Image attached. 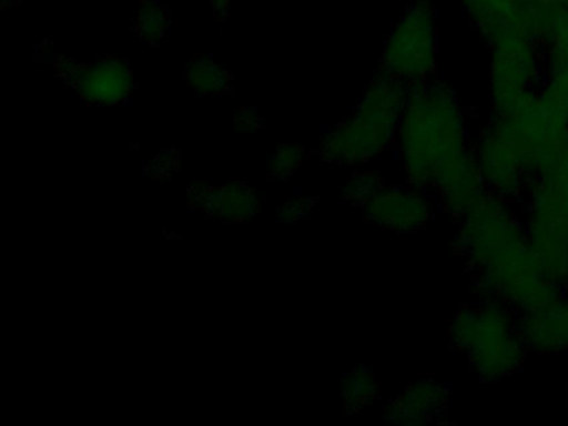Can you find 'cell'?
Instances as JSON below:
<instances>
[{
    "instance_id": "obj_1",
    "label": "cell",
    "mask_w": 568,
    "mask_h": 426,
    "mask_svg": "<svg viewBox=\"0 0 568 426\" xmlns=\"http://www.w3.org/2000/svg\"><path fill=\"white\" fill-rule=\"evenodd\" d=\"M454 245L474 273L480 298L498 300L521 313L564 293L541 275L524 220L510 202L488 190L457 220Z\"/></svg>"
},
{
    "instance_id": "obj_2",
    "label": "cell",
    "mask_w": 568,
    "mask_h": 426,
    "mask_svg": "<svg viewBox=\"0 0 568 426\" xmlns=\"http://www.w3.org/2000/svg\"><path fill=\"white\" fill-rule=\"evenodd\" d=\"M467 133L460 100L447 83L430 80L408 87L395 140L405 183L432 189L438 172L470 149Z\"/></svg>"
},
{
    "instance_id": "obj_3",
    "label": "cell",
    "mask_w": 568,
    "mask_h": 426,
    "mask_svg": "<svg viewBox=\"0 0 568 426\" xmlns=\"http://www.w3.org/2000/svg\"><path fill=\"white\" fill-rule=\"evenodd\" d=\"M407 95V85L378 73L368 83L354 113L325 133L318 156L335 165H365L387 152L397 140Z\"/></svg>"
},
{
    "instance_id": "obj_4",
    "label": "cell",
    "mask_w": 568,
    "mask_h": 426,
    "mask_svg": "<svg viewBox=\"0 0 568 426\" xmlns=\"http://www.w3.org/2000/svg\"><path fill=\"white\" fill-rule=\"evenodd\" d=\"M448 332L484 382L515 375L527 358L528 346L518 332L517 313L498 300L480 298L477 305H462Z\"/></svg>"
},
{
    "instance_id": "obj_5",
    "label": "cell",
    "mask_w": 568,
    "mask_h": 426,
    "mask_svg": "<svg viewBox=\"0 0 568 426\" xmlns=\"http://www.w3.org/2000/svg\"><path fill=\"white\" fill-rule=\"evenodd\" d=\"M438 69L435 0H415L385 42L381 73L407 87L430 82Z\"/></svg>"
},
{
    "instance_id": "obj_6",
    "label": "cell",
    "mask_w": 568,
    "mask_h": 426,
    "mask_svg": "<svg viewBox=\"0 0 568 426\" xmlns=\"http://www.w3.org/2000/svg\"><path fill=\"white\" fill-rule=\"evenodd\" d=\"M488 47L491 110L507 109L538 90L545 70L540 42L528 36H514L495 40Z\"/></svg>"
},
{
    "instance_id": "obj_7",
    "label": "cell",
    "mask_w": 568,
    "mask_h": 426,
    "mask_svg": "<svg viewBox=\"0 0 568 426\" xmlns=\"http://www.w3.org/2000/svg\"><path fill=\"white\" fill-rule=\"evenodd\" d=\"M368 222L397 233H418L435 216L427 192L417 186H382L364 206Z\"/></svg>"
},
{
    "instance_id": "obj_8",
    "label": "cell",
    "mask_w": 568,
    "mask_h": 426,
    "mask_svg": "<svg viewBox=\"0 0 568 426\" xmlns=\"http://www.w3.org/2000/svg\"><path fill=\"white\" fill-rule=\"evenodd\" d=\"M64 80L89 105H118L134 92V73L119 59L99 60L88 65L64 63Z\"/></svg>"
},
{
    "instance_id": "obj_9",
    "label": "cell",
    "mask_w": 568,
    "mask_h": 426,
    "mask_svg": "<svg viewBox=\"0 0 568 426\" xmlns=\"http://www.w3.org/2000/svg\"><path fill=\"white\" fill-rule=\"evenodd\" d=\"M524 225L541 275L568 293V219L525 212Z\"/></svg>"
},
{
    "instance_id": "obj_10",
    "label": "cell",
    "mask_w": 568,
    "mask_h": 426,
    "mask_svg": "<svg viewBox=\"0 0 568 426\" xmlns=\"http://www.w3.org/2000/svg\"><path fill=\"white\" fill-rule=\"evenodd\" d=\"M488 192L514 203L524 199L530 176L507 143L485 125L474 146Z\"/></svg>"
},
{
    "instance_id": "obj_11",
    "label": "cell",
    "mask_w": 568,
    "mask_h": 426,
    "mask_svg": "<svg viewBox=\"0 0 568 426\" xmlns=\"http://www.w3.org/2000/svg\"><path fill=\"white\" fill-rule=\"evenodd\" d=\"M432 189L437 192L438 203L444 212L457 222L474 205L475 200L487 192L474 146L444 166L435 176Z\"/></svg>"
},
{
    "instance_id": "obj_12",
    "label": "cell",
    "mask_w": 568,
    "mask_h": 426,
    "mask_svg": "<svg viewBox=\"0 0 568 426\" xmlns=\"http://www.w3.org/2000/svg\"><path fill=\"white\" fill-rule=\"evenodd\" d=\"M541 50L545 70L538 99L550 112L568 119V10L555 20Z\"/></svg>"
},
{
    "instance_id": "obj_13",
    "label": "cell",
    "mask_w": 568,
    "mask_h": 426,
    "mask_svg": "<svg viewBox=\"0 0 568 426\" xmlns=\"http://www.w3.org/2000/svg\"><path fill=\"white\" fill-rule=\"evenodd\" d=\"M517 325L528 349L568 353V293L517 313Z\"/></svg>"
},
{
    "instance_id": "obj_14",
    "label": "cell",
    "mask_w": 568,
    "mask_h": 426,
    "mask_svg": "<svg viewBox=\"0 0 568 426\" xmlns=\"http://www.w3.org/2000/svg\"><path fill=\"white\" fill-rule=\"evenodd\" d=\"M448 403L450 392L447 385L424 376L405 386L404 392L388 403L384 416L398 425H424L440 419L448 409Z\"/></svg>"
},
{
    "instance_id": "obj_15",
    "label": "cell",
    "mask_w": 568,
    "mask_h": 426,
    "mask_svg": "<svg viewBox=\"0 0 568 426\" xmlns=\"http://www.w3.org/2000/svg\"><path fill=\"white\" fill-rule=\"evenodd\" d=\"M458 3L488 43L514 36L534 39L525 0H458Z\"/></svg>"
},
{
    "instance_id": "obj_16",
    "label": "cell",
    "mask_w": 568,
    "mask_h": 426,
    "mask_svg": "<svg viewBox=\"0 0 568 426\" xmlns=\"http://www.w3.org/2000/svg\"><path fill=\"white\" fill-rule=\"evenodd\" d=\"M189 205L202 210L205 215L225 220V222H254L258 213L257 193L245 183L211 186L191 185L187 190Z\"/></svg>"
},
{
    "instance_id": "obj_17",
    "label": "cell",
    "mask_w": 568,
    "mask_h": 426,
    "mask_svg": "<svg viewBox=\"0 0 568 426\" xmlns=\"http://www.w3.org/2000/svg\"><path fill=\"white\" fill-rule=\"evenodd\" d=\"M185 77L195 93L207 97L224 95L232 82L231 72L211 57L192 60L185 70Z\"/></svg>"
},
{
    "instance_id": "obj_18",
    "label": "cell",
    "mask_w": 568,
    "mask_h": 426,
    "mask_svg": "<svg viewBox=\"0 0 568 426\" xmlns=\"http://www.w3.org/2000/svg\"><path fill=\"white\" fill-rule=\"evenodd\" d=\"M344 412L357 415L365 406L372 405L378 398V386L374 373L365 366H354L342 383Z\"/></svg>"
},
{
    "instance_id": "obj_19",
    "label": "cell",
    "mask_w": 568,
    "mask_h": 426,
    "mask_svg": "<svg viewBox=\"0 0 568 426\" xmlns=\"http://www.w3.org/2000/svg\"><path fill=\"white\" fill-rule=\"evenodd\" d=\"M168 9L155 0H145L134 17V30L142 42L158 45L171 29Z\"/></svg>"
},
{
    "instance_id": "obj_20",
    "label": "cell",
    "mask_w": 568,
    "mask_h": 426,
    "mask_svg": "<svg viewBox=\"0 0 568 426\" xmlns=\"http://www.w3.org/2000/svg\"><path fill=\"white\" fill-rule=\"evenodd\" d=\"M531 36L537 42H544L555 20L567 9L565 0H525Z\"/></svg>"
},
{
    "instance_id": "obj_21",
    "label": "cell",
    "mask_w": 568,
    "mask_h": 426,
    "mask_svg": "<svg viewBox=\"0 0 568 426\" xmlns=\"http://www.w3.org/2000/svg\"><path fill=\"white\" fill-rule=\"evenodd\" d=\"M382 186H384V176L381 173L374 172V170H362V172L354 173L344 183L342 192L347 202L364 209Z\"/></svg>"
},
{
    "instance_id": "obj_22",
    "label": "cell",
    "mask_w": 568,
    "mask_h": 426,
    "mask_svg": "<svg viewBox=\"0 0 568 426\" xmlns=\"http://www.w3.org/2000/svg\"><path fill=\"white\" fill-rule=\"evenodd\" d=\"M305 146L302 143H285L277 149L268 162V172L274 179L285 180L297 172L304 159Z\"/></svg>"
},
{
    "instance_id": "obj_23",
    "label": "cell",
    "mask_w": 568,
    "mask_h": 426,
    "mask_svg": "<svg viewBox=\"0 0 568 426\" xmlns=\"http://www.w3.org/2000/svg\"><path fill=\"white\" fill-rule=\"evenodd\" d=\"M181 165V153L178 150H164L145 166V175L158 182H168L179 172Z\"/></svg>"
},
{
    "instance_id": "obj_24",
    "label": "cell",
    "mask_w": 568,
    "mask_h": 426,
    "mask_svg": "<svg viewBox=\"0 0 568 426\" xmlns=\"http://www.w3.org/2000/svg\"><path fill=\"white\" fill-rule=\"evenodd\" d=\"M312 209H314L312 196H297V199L288 200L284 205L278 206L277 220L281 223H297L307 216Z\"/></svg>"
},
{
    "instance_id": "obj_25",
    "label": "cell",
    "mask_w": 568,
    "mask_h": 426,
    "mask_svg": "<svg viewBox=\"0 0 568 426\" xmlns=\"http://www.w3.org/2000/svg\"><path fill=\"white\" fill-rule=\"evenodd\" d=\"M234 123L237 132L254 133L261 126V116L254 109H239L234 115Z\"/></svg>"
},
{
    "instance_id": "obj_26",
    "label": "cell",
    "mask_w": 568,
    "mask_h": 426,
    "mask_svg": "<svg viewBox=\"0 0 568 426\" xmlns=\"http://www.w3.org/2000/svg\"><path fill=\"white\" fill-rule=\"evenodd\" d=\"M209 3H211L215 16L227 17L229 10H231L232 0H209Z\"/></svg>"
},
{
    "instance_id": "obj_27",
    "label": "cell",
    "mask_w": 568,
    "mask_h": 426,
    "mask_svg": "<svg viewBox=\"0 0 568 426\" xmlns=\"http://www.w3.org/2000/svg\"><path fill=\"white\" fill-rule=\"evenodd\" d=\"M567 406H568V395H567Z\"/></svg>"
}]
</instances>
